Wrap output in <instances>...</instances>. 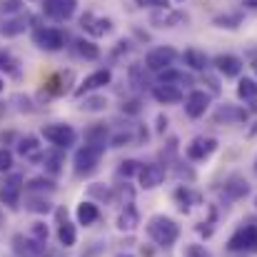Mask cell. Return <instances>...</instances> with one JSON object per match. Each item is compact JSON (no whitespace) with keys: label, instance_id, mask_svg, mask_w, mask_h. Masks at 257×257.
Returning a JSON list of instances; mask_svg holds the SVG:
<instances>
[{"label":"cell","instance_id":"obj_9","mask_svg":"<svg viewBox=\"0 0 257 257\" xmlns=\"http://www.w3.org/2000/svg\"><path fill=\"white\" fill-rule=\"evenodd\" d=\"M138 177H140V187L155 190V187L163 185V180H165V168H163V165H143L140 172H138Z\"/></svg>","mask_w":257,"mask_h":257},{"label":"cell","instance_id":"obj_8","mask_svg":"<svg viewBox=\"0 0 257 257\" xmlns=\"http://www.w3.org/2000/svg\"><path fill=\"white\" fill-rule=\"evenodd\" d=\"M35 43L45 50H60L65 45V35L58 28H40L35 33Z\"/></svg>","mask_w":257,"mask_h":257},{"label":"cell","instance_id":"obj_34","mask_svg":"<svg viewBox=\"0 0 257 257\" xmlns=\"http://www.w3.org/2000/svg\"><path fill=\"white\" fill-rule=\"evenodd\" d=\"M133 172H140V168H138V163H135V160H125V163H122V168H120V175L130 177Z\"/></svg>","mask_w":257,"mask_h":257},{"label":"cell","instance_id":"obj_33","mask_svg":"<svg viewBox=\"0 0 257 257\" xmlns=\"http://www.w3.org/2000/svg\"><path fill=\"white\" fill-rule=\"evenodd\" d=\"M105 105H107V100H105V97H87L83 107H85V110H102Z\"/></svg>","mask_w":257,"mask_h":257},{"label":"cell","instance_id":"obj_5","mask_svg":"<svg viewBox=\"0 0 257 257\" xmlns=\"http://www.w3.org/2000/svg\"><path fill=\"white\" fill-rule=\"evenodd\" d=\"M175 58H177V53L172 50L170 45L155 48V50H150V53L145 55V65H148L153 73H163V70H168L172 63H175Z\"/></svg>","mask_w":257,"mask_h":257},{"label":"cell","instance_id":"obj_35","mask_svg":"<svg viewBox=\"0 0 257 257\" xmlns=\"http://www.w3.org/2000/svg\"><path fill=\"white\" fill-rule=\"evenodd\" d=\"M10 165H13V155L8 150H0V172L10 170Z\"/></svg>","mask_w":257,"mask_h":257},{"label":"cell","instance_id":"obj_24","mask_svg":"<svg viewBox=\"0 0 257 257\" xmlns=\"http://www.w3.org/2000/svg\"><path fill=\"white\" fill-rule=\"evenodd\" d=\"M135 225H138V212H135L133 205H125V210H122L120 217H117V227H120V230H133Z\"/></svg>","mask_w":257,"mask_h":257},{"label":"cell","instance_id":"obj_27","mask_svg":"<svg viewBox=\"0 0 257 257\" xmlns=\"http://www.w3.org/2000/svg\"><path fill=\"white\" fill-rule=\"evenodd\" d=\"M28 28V20L25 18H13V20H8L5 25H3V35H20L23 30Z\"/></svg>","mask_w":257,"mask_h":257},{"label":"cell","instance_id":"obj_4","mask_svg":"<svg viewBox=\"0 0 257 257\" xmlns=\"http://www.w3.org/2000/svg\"><path fill=\"white\" fill-rule=\"evenodd\" d=\"M227 247H230L232 252L257 250V227H255V225H245V227H240V230L230 237Z\"/></svg>","mask_w":257,"mask_h":257},{"label":"cell","instance_id":"obj_26","mask_svg":"<svg viewBox=\"0 0 257 257\" xmlns=\"http://www.w3.org/2000/svg\"><path fill=\"white\" fill-rule=\"evenodd\" d=\"M237 97H240V100H255L257 97V83L255 80H250V78L240 80V83H237Z\"/></svg>","mask_w":257,"mask_h":257},{"label":"cell","instance_id":"obj_18","mask_svg":"<svg viewBox=\"0 0 257 257\" xmlns=\"http://www.w3.org/2000/svg\"><path fill=\"white\" fill-rule=\"evenodd\" d=\"M80 25L85 28L87 33H92V35H107L110 30H112V23L110 20H105V18H95V15H83V20H80Z\"/></svg>","mask_w":257,"mask_h":257},{"label":"cell","instance_id":"obj_7","mask_svg":"<svg viewBox=\"0 0 257 257\" xmlns=\"http://www.w3.org/2000/svg\"><path fill=\"white\" fill-rule=\"evenodd\" d=\"M207 107H210V95L205 90H192L185 100V112L190 117H202L207 112Z\"/></svg>","mask_w":257,"mask_h":257},{"label":"cell","instance_id":"obj_28","mask_svg":"<svg viewBox=\"0 0 257 257\" xmlns=\"http://www.w3.org/2000/svg\"><path fill=\"white\" fill-rule=\"evenodd\" d=\"M75 48H78V55H83V58H87V60H95V58L100 55V48L92 45L90 40H78Z\"/></svg>","mask_w":257,"mask_h":257},{"label":"cell","instance_id":"obj_6","mask_svg":"<svg viewBox=\"0 0 257 257\" xmlns=\"http://www.w3.org/2000/svg\"><path fill=\"white\" fill-rule=\"evenodd\" d=\"M215 150H217V140L200 135V138H195V140L187 145V158H190V160H205V158H210Z\"/></svg>","mask_w":257,"mask_h":257},{"label":"cell","instance_id":"obj_22","mask_svg":"<svg viewBox=\"0 0 257 257\" xmlns=\"http://www.w3.org/2000/svg\"><path fill=\"white\" fill-rule=\"evenodd\" d=\"M85 140H87V145L105 148V143H107V127H105V125H92L85 133Z\"/></svg>","mask_w":257,"mask_h":257},{"label":"cell","instance_id":"obj_37","mask_svg":"<svg viewBox=\"0 0 257 257\" xmlns=\"http://www.w3.org/2000/svg\"><path fill=\"white\" fill-rule=\"evenodd\" d=\"M10 65H13V58L5 50H0V68H10Z\"/></svg>","mask_w":257,"mask_h":257},{"label":"cell","instance_id":"obj_41","mask_svg":"<svg viewBox=\"0 0 257 257\" xmlns=\"http://www.w3.org/2000/svg\"><path fill=\"white\" fill-rule=\"evenodd\" d=\"M255 170H257V160H255Z\"/></svg>","mask_w":257,"mask_h":257},{"label":"cell","instance_id":"obj_1","mask_svg":"<svg viewBox=\"0 0 257 257\" xmlns=\"http://www.w3.org/2000/svg\"><path fill=\"white\" fill-rule=\"evenodd\" d=\"M148 235L153 237V242L163 245V247H170L172 242L180 237V227L172 217H165V215H155L150 217L148 222Z\"/></svg>","mask_w":257,"mask_h":257},{"label":"cell","instance_id":"obj_36","mask_svg":"<svg viewBox=\"0 0 257 257\" xmlns=\"http://www.w3.org/2000/svg\"><path fill=\"white\" fill-rule=\"evenodd\" d=\"M143 8H165L168 10V0H138Z\"/></svg>","mask_w":257,"mask_h":257},{"label":"cell","instance_id":"obj_40","mask_svg":"<svg viewBox=\"0 0 257 257\" xmlns=\"http://www.w3.org/2000/svg\"><path fill=\"white\" fill-rule=\"evenodd\" d=\"M3 87H5V83H3V78H0V92H3Z\"/></svg>","mask_w":257,"mask_h":257},{"label":"cell","instance_id":"obj_32","mask_svg":"<svg viewBox=\"0 0 257 257\" xmlns=\"http://www.w3.org/2000/svg\"><path fill=\"white\" fill-rule=\"evenodd\" d=\"M30 235H33L38 242H45V240H48V225H43V222H35V225L30 227Z\"/></svg>","mask_w":257,"mask_h":257},{"label":"cell","instance_id":"obj_11","mask_svg":"<svg viewBox=\"0 0 257 257\" xmlns=\"http://www.w3.org/2000/svg\"><path fill=\"white\" fill-rule=\"evenodd\" d=\"M78 8V0H45V13L55 20H68Z\"/></svg>","mask_w":257,"mask_h":257},{"label":"cell","instance_id":"obj_13","mask_svg":"<svg viewBox=\"0 0 257 257\" xmlns=\"http://www.w3.org/2000/svg\"><path fill=\"white\" fill-rule=\"evenodd\" d=\"M247 192H250V185H247V180L240 177V175H232V177L225 182V190H222L225 200H240V197H245Z\"/></svg>","mask_w":257,"mask_h":257},{"label":"cell","instance_id":"obj_19","mask_svg":"<svg viewBox=\"0 0 257 257\" xmlns=\"http://www.w3.org/2000/svg\"><path fill=\"white\" fill-rule=\"evenodd\" d=\"M182 60H185V65H190L192 70H205V68H207V55H205L202 50H197V48L185 50Z\"/></svg>","mask_w":257,"mask_h":257},{"label":"cell","instance_id":"obj_42","mask_svg":"<svg viewBox=\"0 0 257 257\" xmlns=\"http://www.w3.org/2000/svg\"><path fill=\"white\" fill-rule=\"evenodd\" d=\"M255 205H257V200H255Z\"/></svg>","mask_w":257,"mask_h":257},{"label":"cell","instance_id":"obj_38","mask_svg":"<svg viewBox=\"0 0 257 257\" xmlns=\"http://www.w3.org/2000/svg\"><path fill=\"white\" fill-rule=\"evenodd\" d=\"M18 8V0H3V10H15Z\"/></svg>","mask_w":257,"mask_h":257},{"label":"cell","instance_id":"obj_30","mask_svg":"<svg viewBox=\"0 0 257 257\" xmlns=\"http://www.w3.org/2000/svg\"><path fill=\"white\" fill-rule=\"evenodd\" d=\"M28 190H30V192H45V190H48V192H53V190H55V185H53L50 180L35 177V180H30V182H28Z\"/></svg>","mask_w":257,"mask_h":257},{"label":"cell","instance_id":"obj_14","mask_svg":"<svg viewBox=\"0 0 257 257\" xmlns=\"http://www.w3.org/2000/svg\"><path fill=\"white\" fill-rule=\"evenodd\" d=\"M13 247H15L18 255H23V257H38L43 252V245L35 237H23V235H15L13 237Z\"/></svg>","mask_w":257,"mask_h":257},{"label":"cell","instance_id":"obj_39","mask_svg":"<svg viewBox=\"0 0 257 257\" xmlns=\"http://www.w3.org/2000/svg\"><path fill=\"white\" fill-rule=\"evenodd\" d=\"M242 5H247V8H257V0H242Z\"/></svg>","mask_w":257,"mask_h":257},{"label":"cell","instance_id":"obj_20","mask_svg":"<svg viewBox=\"0 0 257 257\" xmlns=\"http://www.w3.org/2000/svg\"><path fill=\"white\" fill-rule=\"evenodd\" d=\"M75 215H78V222H80V225H85V227H87V225H92V222L100 217L97 205H92V202H80Z\"/></svg>","mask_w":257,"mask_h":257},{"label":"cell","instance_id":"obj_2","mask_svg":"<svg viewBox=\"0 0 257 257\" xmlns=\"http://www.w3.org/2000/svg\"><path fill=\"white\" fill-rule=\"evenodd\" d=\"M102 153H105V148H97V145H85V148H80L78 153H75V160H73V165H75V175H92L95 168H97V163H100V158H102Z\"/></svg>","mask_w":257,"mask_h":257},{"label":"cell","instance_id":"obj_43","mask_svg":"<svg viewBox=\"0 0 257 257\" xmlns=\"http://www.w3.org/2000/svg\"><path fill=\"white\" fill-rule=\"evenodd\" d=\"M127 257H130V255H127Z\"/></svg>","mask_w":257,"mask_h":257},{"label":"cell","instance_id":"obj_25","mask_svg":"<svg viewBox=\"0 0 257 257\" xmlns=\"http://www.w3.org/2000/svg\"><path fill=\"white\" fill-rule=\"evenodd\" d=\"M153 23H155L158 28H175L177 23H182V13H170V10H165L163 15H153Z\"/></svg>","mask_w":257,"mask_h":257},{"label":"cell","instance_id":"obj_16","mask_svg":"<svg viewBox=\"0 0 257 257\" xmlns=\"http://www.w3.org/2000/svg\"><path fill=\"white\" fill-rule=\"evenodd\" d=\"M153 97L158 100V102H163V105H175V102H180L182 100V90L177 85H155L153 87Z\"/></svg>","mask_w":257,"mask_h":257},{"label":"cell","instance_id":"obj_12","mask_svg":"<svg viewBox=\"0 0 257 257\" xmlns=\"http://www.w3.org/2000/svg\"><path fill=\"white\" fill-rule=\"evenodd\" d=\"M20 182H23L20 175H10V177L3 182V187H0V200H3L5 205H10V207L18 205V200H20V190H23Z\"/></svg>","mask_w":257,"mask_h":257},{"label":"cell","instance_id":"obj_29","mask_svg":"<svg viewBox=\"0 0 257 257\" xmlns=\"http://www.w3.org/2000/svg\"><path fill=\"white\" fill-rule=\"evenodd\" d=\"M43 163H45V168H48V172L58 175V172H60V165H63V155H60V153H45Z\"/></svg>","mask_w":257,"mask_h":257},{"label":"cell","instance_id":"obj_3","mask_svg":"<svg viewBox=\"0 0 257 257\" xmlns=\"http://www.w3.org/2000/svg\"><path fill=\"white\" fill-rule=\"evenodd\" d=\"M43 138H45L48 143H53L58 150H63V148L75 145L78 133H75L70 125H45V127H43Z\"/></svg>","mask_w":257,"mask_h":257},{"label":"cell","instance_id":"obj_21","mask_svg":"<svg viewBox=\"0 0 257 257\" xmlns=\"http://www.w3.org/2000/svg\"><path fill=\"white\" fill-rule=\"evenodd\" d=\"M58 240H60V245H63V247H73V245H75V240H78L75 225H70L68 220H63V222H60V227H58Z\"/></svg>","mask_w":257,"mask_h":257},{"label":"cell","instance_id":"obj_15","mask_svg":"<svg viewBox=\"0 0 257 257\" xmlns=\"http://www.w3.org/2000/svg\"><path fill=\"white\" fill-rule=\"evenodd\" d=\"M215 65H217V70L225 78H237L242 73V60L235 58V55H217L215 58Z\"/></svg>","mask_w":257,"mask_h":257},{"label":"cell","instance_id":"obj_10","mask_svg":"<svg viewBox=\"0 0 257 257\" xmlns=\"http://www.w3.org/2000/svg\"><path fill=\"white\" fill-rule=\"evenodd\" d=\"M247 120V110L237 107V105H220L215 110V122H225V125H237Z\"/></svg>","mask_w":257,"mask_h":257},{"label":"cell","instance_id":"obj_31","mask_svg":"<svg viewBox=\"0 0 257 257\" xmlns=\"http://www.w3.org/2000/svg\"><path fill=\"white\" fill-rule=\"evenodd\" d=\"M215 25L217 28H237L240 25V15H222V18H215Z\"/></svg>","mask_w":257,"mask_h":257},{"label":"cell","instance_id":"obj_23","mask_svg":"<svg viewBox=\"0 0 257 257\" xmlns=\"http://www.w3.org/2000/svg\"><path fill=\"white\" fill-rule=\"evenodd\" d=\"M18 153H20L23 158H38V153H40V145H38V138H33V135H28V138H23V140L18 143Z\"/></svg>","mask_w":257,"mask_h":257},{"label":"cell","instance_id":"obj_17","mask_svg":"<svg viewBox=\"0 0 257 257\" xmlns=\"http://www.w3.org/2000/svg\"><path fill=\"white\" fill-rule=\"evenodd\" d=\"M110 70H95L92 75H87L85 80H83V85L75 90V95H83V92H90V90H97V87L107 85L110 83Z\"/></svg>","mask_w":257,"mask_h":257}]
</instances>
